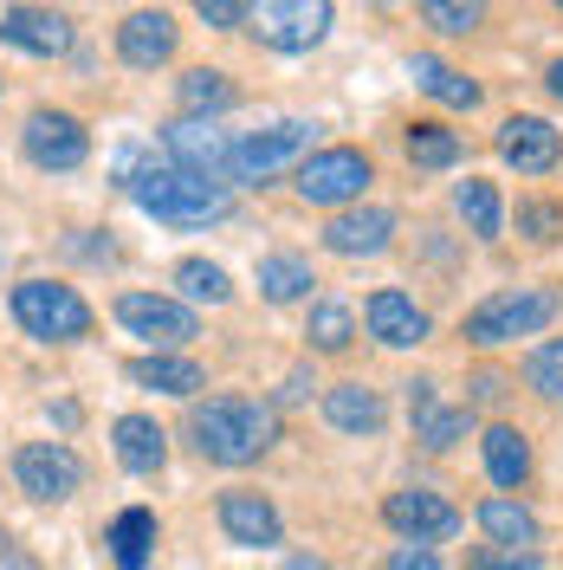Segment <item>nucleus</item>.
<instances>
[{
  "label": "nucleus",
  "mask_w": 563,
  "mask_h": 570,
  "mask_svg": "<svg viewBox=\"0 0 563 570\" xmlns=\"http://www.w3.org/2000/svg\"><path fill=\"white\" fill-rule=\"evenodd\" d=\"M388 570H441V558H434V544L402 538V551H395V564H388Z\"/></svg>",
  "instance_id": "58836bf2"
},
{
  "label": "nucleus",
  "mask_w": 563,
  "mask_h": 570,
  "mask_svg": "<svg viewBox=\"0 0 563 570\" xmlns=\"http://www.w3.org/2000/svg\"><path fill=\"white\" fill-rule=\"evenodd\" d=\"M110 441H117V461L130 466V473H156V466L169 461V434L156 428V415H117Z\"/></svg>",
  "instance_id": "393cba45"
},
{
  "label": "nucleus",
  "mask_w": 563,
  "mask_h": 570,
  "mask_svg": "<svg viewBox=\"0 0 563 570\" xmlns=\"http://www.w3.org/2000/svg\"><path fill=\"white\" fill-rule=\"evenodd\" d=\"M544 85H551V98H563V59H551V71H544Z\"/></svg>",
  "instance_id": "79ce46f5"
},
{
  "label": "nucleus",
  "mask_w": 563,
  "mask_h": 570,
  "mask_svg": "<svg viewBox=\"0 0 563 570\" xmlns=\"http://www.w3.org/2000/svg\"><path fill=\"white\" fill-rule=\"evenodd\" d=\"M473 519H480L486 544H512V551H537V544H544V525H537V512H531L525 499H512V493H486Z\"/></svg>",
  "instance_id": "aec40b11"
},
{
  "label": "nucleus",
  "mask_w": 563,
  "mask_h": 570,
  "mask_svg": "<svg viewBox=\"0 0 563 570\" xmlns=\"http://www.w3.org/2000/svg\"><path fill=\"white\" fill-rule=\"evenodd\" d=\"M408 78L422 85V91L434 98V105H454V110H480V98H486V91H480V85H473L466 71L441 66L434 52H415V59H408Z\"/></svg>",
  "instance_id": "a878e982"
},
{
  "label": "nucleus",
  "mask_w": 563,
  "mask_h": 570,
  "mask_svg": "<svg viewBox=\"0 0 563 570\" xmlns=\"http://www.w3.org/2000/svg\"><path fill=\"white\" fill-rule=\"evenodd\" d=\"M285 570H330V558H317V551H298V558H285Z\"/></svg>",
  "instance_id": "a19ab883"
},
{
  "label": "nucleus",
  "mask_w": 563,
  "mask_h": 570,
  "mask_svg": "<svg viewBox=\"0 0 563 570\" xmlns=\"http://www.w3.org/2000/svg\"><path fill=\"white\" fill-rule=\"evenodd\" d=\"M117 181L130 188V202L169 227H208V220H227L234 214V188L214 176H195L181 163H137V149L117 156Z\"/></svg>",
  "instance_id": "f257e3e1"
},
{
  "label": "nucleus",
  "mask_w": 563,
  "mask_h": 570,
  "mask_svg": "<svg viewBox=\"0 0 563 570\" xmlns=\"http://www.w3.org/2000/svg\"><path fill=\"white\" fill-rule=\"evenodd\" d=\"M312 285L317 273L305 253H266L259 259V298L266 305H298V298H312Z\"/></svg>",
  "instance_id": "bb28decb"
},
{
  "label": "nucleus",
  "mask_w": 563,
  "mask_h": 570,
  "mask_svg": "<svg viewBox=\"0 0 563 570\" xmlns=\"http://www.w3.org/2000/svg\"><path fill=\"white\" fill-rule=\"evenodd\" d=\"M312 156V124L305 117H285L273 130H253V137L234 142V156H227V181H240V188H266L273 176L285 169H298Z\"/></svg>",
  "instance_id": "0eeeda50"
},
{
  "label": "nucleus",
  "mask_w": 563,
  "mask_h": 570,
  "mask_svg": "<svg viewBox=\"0 0 563 570\" xmlns=\"http://www.w3.org/2000/svg\"><path fill=\"white\" fill-rule=\"evenodd\" d=\"M117 324L142 337L149 351H181V344H195L201 337V318L181 305V298H162V292H124L117 298Z\"/></svg>",
  "instance_id": "6e6552de"
},
{
  "label": "nucleus",
  "mask_w": 563,
  "mask_h": 570,
  "mask_svg": "<svg viewBox=\"0 0 563 570\" xmlns=\"http://www.w3.org/2000/svg\"><path fill=\"white\" fill-rule=\"evenodd\" d=\"M188 7H195V13L208 20L214 33H234V27H240V7H247V0H188Z\"/></svg>",
  "instance_id": "e433bc0d"
},
{
  "label": "nucleus",
  "mask_w": 563,
  "mask_h": 570,
  "mask_svg": "<svg viewBox=\"0 0 563 570\" xmlns=\"http://www.w3.org/2000/svg\"><path fill=\"white\" fill-rule=\"evenodd\" d=\"M13 318L39 344H78L91 337V305L59 279H20L13 285Z\"/></svg>",
  "instance_id": "423d86ee"
},
{
  "label": "nucleus",
  "mask_w": 563,
  "mask_h": 570,
  "mask_svg": "<svg viewBox=\"0 0 563 570\" xmlns=\"http://www.w3.org/2000/svg\"><path fill=\"white\" fill-rule=\"evenodd\" d=\"M330 20H337L330 0H247L240 7V27L259 46H273V52H312V46H324Z\"/></svg>",
  "instance_id": "39448f33"
},
{
  "label": "nucleus",
  "mask_w": 563,
  "mask_h": 570,
  "mask_svg": "<svg viewBox=\"0 0 563 570\" xmlns=\"http://www.w3.org/2000/svg\"><path fill=\"white\" fill-rule=\"evenodd\" d=\"M363 318H369V337L383 344V351H415V344H427V312L408 298V292H395V285H383V292H369V305H363Z\"/></svg>",
  "instance_id": "f3484780"
},
{
  "label": "nucleus",
  "mask_w": 563,
  "mask_h": 570,
  "mask_svg": "<svg viewBox=\"0 0 563 570\" xmlns=\"http://www.w3.org/2000/svg\"><path fill=\"white\" fill-rule=\"evenodd\" d=\"M466 570H537V551H512V544H486V551H473V564Z\"/></svg>",
  "instance_id": "c9c22d12"
},
{
  "label": "nucleus",
  "mask_w": 563,
  "mask_h": 570,
  "mask_svg": "<svg viewBox=\"0 0 563 570\" xmlns=\"http://www.w3.org/2000/svg\"><path fill=\"white\" fill-rule=\"evenodd\" d=\"M383 519L395 538H415V544H447V538L466 525L454 499H441L434 487H395L383 499Z\"/></svg>",
  "instance_id": "1a4fd4ad"
},
{
  "label": "nucleus",
  "mask_w": 563,
  "mask_h": 570,
  "mask_svg": "<svg viewBox=\"0 0 563 570\" xmlns=\"http://www.w3.org/2000/svg\"><path fill=\"white\" fill-rule=\"evenodd\" d=\"M551 7H563V0H551Z\"/></svg>",
  "instance_id": "37998d69"
},
{
  "label": "nucleus",
  "mask_w": 563,
  "mask_h": 570,
  "mask_svg": "<svg viewBox=\"0 0 563 570\" xmlns=\"http://www.w3.org/2000/svg\"><path fill=\"white\" fill-rule=\"evenodd\" d=\"M130 383H142V390H156V395H188L195 390H208V370L195 363V356H169V351H149L130 363Z\"/></svg>",
  "instance_id": "b1692460"
},
{
  "label": "nucleus",
  "mask_w": 563,
  "mask_h": 570,
  "mask_svg": "<svg viewBox=\"0 0 563 570\" xmlns=\"http://www.w3.org/2000/svg\"><path fill=\"white\" fill-rule=\"evenodd\" d=\"M0 39L13 46V52H33V59H66L71 52V20L59 7H7L0 13Z\"/></svg>",
  "instance_id": "2eb2a0df"
},
{
  "label": "nucleus",
  "mask_w": 563,
  "mask_h": 570,
  "mask_svg": "<svg viewBox=\"0 0 563 570\" xmlns=\"http://www.w3.org/2000/svg\"><path fill=\"white\" fill-rule=\"evenodd\" d=\"M395 208H337L324 220V253H337V259H376V253L395 247Z\"/></svg>",
  "instance_id": "f8f14e48"
},
{
  "label": "nucleus",
  "mask_w": 563,
  "mask_h": 570,
  "mask_svg": "<svg viewBox=\"0 0 563 570\" xmlns=\"http://www.w3.org/2000/svg\"><path fill=\"white\" fill-rule=\"evenodd\" d=\"M13 480H20V493L39 499V505H59L85 487V461L71 454L66 441H27L20 454H13Z\"/></svg>",
  "instance_id": "9d476101"
},
{
  "label": "nucleus",
  "mask_w": 563,
  "mask_h": 570,
  "mask_svg": "<svg viewBox=\"0 0 563 570\" xmlns=\"http://www.w3.org/2000/svg\"><path fill=\"white\" fill-rule=\"evenodd\" d=\"M480 454H486V473H493L498 493L531 487V441H525V428L493 422V428H486V441H480Z\"/></svg>",
  "instance_id": "4be33fe9"
},
{
  "label": "nucleus",
  "mask_w": 563,
  "mask_h": 570,
  "mask_svg": "<svg viewBox=\"0 0 563 570\" xmlns=\"http://www.w3.org/2000/svg\"><path fill=\"white\" fill-rule=\"evenodd\" d=\"M20 142H27V163H33V169H59V176L91 156V137H85V124H78L71 110H33L27 130H20Z\"/></svg>",
  "instance_id": "9b49d317"
},
{
  "label": "nucleus",
  "mask_w": 563,
  "mask_h": 570,
  "mask_svg": "<svg viewBox=\"0 0 563 570\" xmlns=\"http://www.w3.org/2000/svg\"><path fill=\"white\" fill-rule=\"evenodd\" d=\"M454 214L466 220V234L473 240H498L505 234V202H498V188L486 176H466L454 188Z\"/></svg>",
  "instance_id": "cd10ccee"
},
{
  "label": "nucleus",
  "mask_w": 563,
  "mask_h": 570,
  "mask_svg": "<svg viewBox=\"0 0 563 570\" xmlns=\"http://www.w3.org/2000/svg\"><path fill=\"white\" fill-rule=\"evenodd\" d=\"M188 441L214 466H253L279 441V409L273 402H253V395H208L188 415Z\"/></svg>",
  "instance_id": "f03ea898"
},
{
  "label": "nucleus",
  "mask_w": 563,
  "mask_h": 570,
  "mask_svg": "<svg viewBox=\"0 0 563 570\" xmlns=\"http://www.w3.org/2000/svg\"><path fill=\"white\" fill-rule=\"evenodd\" d=\"M525 390L544 395V402H563V337H544L525 356Z\"/></svg>",
  "instance_id": "72a5a7b5"
},
{
  "label": "nucleus",
  "mask_w": 563,
  "mask_h": 570,
  "mask_svg": "<svg viewBox=\"0 0 563 570\" xmlns=\"http://www.w3.org/2000/svg\"><path fill=\"white\" fill-rule=\"evenodd\" d=\"M551 318H557V292H544V285H512V292H493L486 305L466 312V344H473V351L518 344V337H537Z\"/></svg>",
  "instance_id": "7ed1b4c3"
},
{
  "label": "nucleus",
  "mask_w": 563,
  "mask_h": 570,
  "mask_svg": "<svg viewBox=\"0 0 563 570\" xmlns=\"http://www.w3.org/2000/svg\"><path fill=\"white\" fill-rule=\"evenodd\" d=\"M220 532L234 538V544H247V551H266V544H279L285 532V519H279V505L266 493H253V487H234V493H220Z\"/></svg>",
  "instance_id": "6ab92c4d"
},
{
  "label": "nucleus",
  "mask_w": 563,
  "mask_h": 570,
  "mask_svg": "<svg viewBox=\"0 0 563 570\" xmlns=\"http://www.w3.org/2000/svg\"><path fill=\"white\" fill-rule=\"evenodd\" d=\"M317 390V376H312V363H298L292 376H285V390H279V409H292V402H305V395Z\"/></svg>",
  "instance_id": "ea45409f"
},
{
  "label": "nucleus",
  "mask_w": 563,
  "mask_h": 570,
  "mask_svg": "<svg viewBox=\"0 0 563 570\" xmlns=\"http://www.w3.org/2000/svg\"><path fill=\"white\" fill-rule=\"evenodd\" d=\"M505 390H512V383H505L498 370H480V376H466V409H493Z\"/></svg>",
  "instance_id": "4c0bfd02"
},
{
  "label": "nucleus",
  "mask_w": 563,
  "mask_h": 570,
  "mask_svg": "<svg viewBox=\"0 0 563 570\" xmlns=\"http://www.w3.org/2000/svg\"><path fill=\"white\" fill-rule=\"evenodd\" d=\"M292 181H298V202L305 208H350V202H363V188L376 181V163H369V149H356V142H330V149H312L298 169H292Z\"/></svg>",
  "instance_id": "20e7f679"
},
{
  "label": "nucleus",
  "mask_w": 563,
  "mask_h": 570,
  "mask_svg": "<svg viewBox=\"0 0 563 570\" xmlns=\"http://www.w3.org/2000/svg\"><path fill=\"white\" fill-rule=\"evenodd\" d=\"M422 20L441 39H466L486 27V0H422Z\"/></svg>",
  "instance_id": "473e14b6"
},
{
  "label": "nucleus",
  "mask_w": 563,
  "mask_h": 570,
  "mask_svg": "<svg viewBox=\"0 0 563 570\" xmlns=\"http://www.w3.org/2000/svg\"><path fill=\"white\" fill-rule=\"evenodd\" d=\"M305 337H312V351H324V356L350 351V344H356V312H350V305H337V298H317Z\"/></svg>",
  "instance_id": "7c9ffc66"
},
{
  "label": "nucleus",
  "mask_w": 563,
  "mask_h": 570,
  "mask_svg": "<svg viewBox=\"0 0 563 570\" xmlns=\"http://www.w3.org/2000/svg\"><path fill=\"white\" fill-rule=\"evenodd\" d=\"M176 285H181V298H188V305H227V298H234V279H227L214 259H181Z\"/></svg>",
  "instance_id": "2f4dec72"
},
{
  "label": "nucleus",
  "mask_w": 563,
  "mask_h": 570,
  "mask_svg": "<svg viewBox=\"0 0 563 570\" xmlns=\"http://www.w3.org/2000/svg\"><path fill=\"white\" fill-rule=\"evenodd\" d=\"M408 422H415V441H422L427 454H447V448H460L473 434V409L466 402L447 409L434 395V383H408Z\"/></svg>",
  "instance_id": "dca6fc26"
},
{
  "label": "nucleus",
  "mask_w": 563,
  "mask_h": 570,
  "mask_svg": "<svg viewBox=\"0 0 563 570\" xmlns=\"http://www.w3.org/2000/svg\"><path fill=\"white\" fill-rule=\"evenodd\" d=\"M493 142L518 176H551V169L563 163V130L551 124V117H505Z\"/></svg>",
  "instance_id": "4468645a"
},
{
  "label": "nucleus",
  "mask_w": 563,
  "mask_h": 570,
  "mask_svg": "<svg viewBox=\"0 0 563 570\" xmlns=\"http://www.w3.org/2000/svg\"><path fill=\"white\" fill-rule=\"evenodd\" d=\"M518 234L531 247H563V202H544V195L518 202Z\"/></svg>",
  "instance_id": "f704fd0d"
},
{
  "label": "nucleus",
  "mask_w": 563,
  "mask_h": 570,
  "mask_svg": "<svg viewBox=\"0 0 563 570\" xmlns=\"http://www.w3.org/2000/svg\"><path fill=\"white\" fill-rule=\"evenodd\" d=\"M324 422L337 428V434H383L388 409L369 383H330L324 390Z\"/></svg>",
  "instance_id": "412c9836"
},
{
  "label": "nucleus",
  "mask_w": 563,
  "mask_h": 570,
  "mask_svg": "<svg viewBox=\"0 0 563 570\" xmlns=\"http://www.w3.org/2000/svg\"><path fill=\"white\" fill-rule=\"evenodd\" d=\"M240 105V91H234V78L214 66H195L181 71V117H220V110Z\"/></svg>",
  "instance_id": "c85d7f7f"
},
{
  "label": "nucleus",
  "mask_w": 563,
  "mask_h": 570,
  "mask_svg": "<svg viewBox=\"0 0 563 570\" xmlns=\"http://www.w3.org/2000/svg\"><path fill=\"white\" fill-rule=\"evenodd\" d=\"M156 538H162V525H156V512L149 505H124L117 519H110V564L117 570H142L149 558H156Z\"/></svg>",
  "instance_id": "5701e85b"
},
{
  "label": "nucleus",
  "mask_w": 563,
  "mask_h": 570,
  "mask_svg": "<svg viewBox=\"0 0 563 570\" xmlns=\"http://www.w3.org/2000/svg\"><path fill=\"white\" fill-rule=\"evenodd\" d=\"M162 149H169V163H181V169L227 181V156H234V137H227L214 117H176V124L162 130Z\"/></svg>",
  "instance_id": "ddd939ff"
},
{
  "label": "nucleus",
  "mask_w": 563,
  "mask_h": 570,
  "mask_svg": "<svg viewBox=\"0 0 563 570\" xmlns=\"http://www.w3.org/2000/svg\"><path fill=\"white\" fill-rule=\"evenodd\" d=\"M176 46H181V33H176V20H169L162 7H137V13L117 27V59H124V66H137V71L169 66V59H176Z\"/></svg>",
  "instance_id": "a211bd4d"
},
{
  "label": "nucleus",
  "mask_w": 563,
  "mask_h": 570,
  "mask_svg": "<svg viewBox=\"0 0 563 570\" xmlns=\"http://www.w3.org/2000/svg\"><path fill=\"white\" fill-rule=\"evenodd\" d=\"M402 149H408L415 169H454L466 142H460V130H447V124H408V130H402Z\"/></svg>",
  "instance_id": "c756f323"
}]
</instances>
